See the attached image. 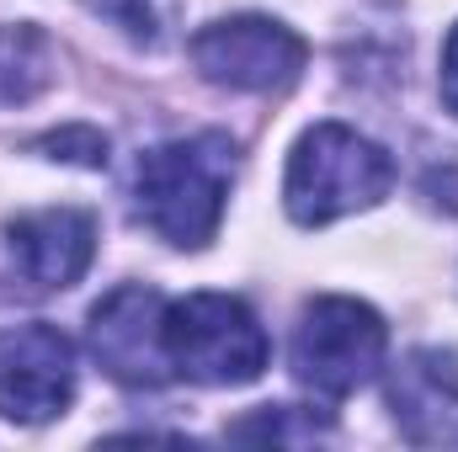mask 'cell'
Masks as SVG:
<instances>
[{"label": "cell", "instance_id": "cell-5", "mask_svg": "<svg viewBox=\"0 0 458 452\" xmlns=\"http://www.w3.org/2000/svg\"><path fill=\"white\" fill-rule=\"evenodd\" d=\"M192 64L208 86L277 96L304 75L310 48L293 27H283L272 16H225L192 38Z\"/></svg>", "mask_w": 458, "mask_h": 452}, {"label": "cell", "instance_id": "cell-3", "mask_svg": "<svg viewBox=\"0 0 458 452\" xmlns=\"http://www.w3.org/2000/svg\"><path fill=\"white\" fill-rule=\"evenodd\" d=\"M160 340H165L171 372L187 383H203V389L256 383L272 356V340L261 331V320L250 314V304H240L229 293H187V298L165 304Z\"/></svg>", "mask_w": 458, "mask_h": 452}, {"label": "cell", "instance_id": "cell-6", "mask_svg": "<svg viewBox=\"0 0 458 452\" xmlns=\"http://www.w3.org/2000/svg\"><path fill=\"white\" fill-rule=\"evenodd\" d=\"M75 399V346L54 325L0 331V421L43 426Z\"/></svg>", "mask_w": 458, "mask_h": 452}, {"label": "cell", "instance_id": "cell-8", "mask_svg": "<svg viewBox=\"0 0 458 452\" xmlns=\"http://www.w3.org/2000/svg\"><path fill=\"white\" fill-rule=\"evenodd\" d=\"M5 245L32 293H64L97 261V219L86 208H38L5 229Z\"/></svg>", "mask_w": 458, "mask_h": 452}, {"label": "cell", "instance_id": "cell-10", "mask_svg": "<svg viewBox=\"0 0 458 452\" xmlns=\"http://www.w3.org/2000/svg\"><path fill=\"white\" fill-rule=\"evenodd\" d=\"M54 70H59V59H54V43L43 27L0 21V113L43 96L54 86Z\"/></svg>", "mask_w": 458, "mask_h": 452}, {"label": "cell", "instance_id": "cell-11", "mask_svg": "<svg viewBox=\"0 0 458 452\" xmlns=\"http://www.w3.org/2000/svg\"><path fill=\"white\" fill-rule=\"evenodd\" d=\"M326 415H315V410H293V405H261L256 415H245V421H234L229 426V437L234 442H315V437H326Z\"/></svg>", "mask_w": 458, "mask_h": 452}, {"label": "cell", "instance_id": "cell-1", "mask_svg": "<svg viewBox=\"0 0 458 452\" xmlns=\"http://www.w3.org/2000/svg\"><path fill=\"white\" fill-rule=\"evenodd\" d=\"M240 149L229 133H192L155 144L133 171V213L155 239L176 250H203L225 224L229 181Z\"/></svg>", "mask_w": 458, "mask_h": 452}, {"label": "cell", "instance_id": "cell-2", "mask_svg": "<svg viewBox=\"0 0 458 452\" xmlns=\"http://www.w3.org/2000/svg\"><path fill=\"white\" fill-rule=\"evenodd\" d=\"M394 187V160L346 122H315L299 133L283 171V208L304 229L336 224L346 213L378 208Z\"/></svg>", "mask_w": 458, "mask_h": 452}, {"label": "cell", "instance_id": "cell-9", "mask_svg": "<svg viewBox=\"0 0 458 452\" xmlns=\"http://www.w3.org/2000/svg\"><path fill=\"white\" fill-rule=\"evenodd\" d=\"M389 410L405 442L448 448L458 442V351L416 346L389 367Z\"/></svg>", "mask_w": 458, "mask_h": 452}, {"label": "cell", "instance_id": "cell-13", "mask_svg": "<svg viewBox=\"0 0 458 452\" xmlns=\"http://www.w3.org/2000/svg\"><path fill=\"white\" fill-rule=\"evenodd\" d=\"M97 16H107L113 27H123L128 38H139V43H155V11H149V0H86Z\"/></svg>", "mask_w": 458, "mask_h": 452}, {"label": "cell", "instance_id": "cell-12", "mask_svg": "<svg viewBox=\"0 0 458 452\" xmlns=\"http://www.w3.org/2000/svg\"><path fill=\"white\" fill-rule=\"evenodd\" d=\"M32 149L48 155V160L86 165V171H102V165H107V133H97V128H86V122H70V128H59V133H43Z\"/></svg>", "mask_w": 458, "mask_h": 452}, {"label": "cell", "instance_id": "cell-4", "mask_svg": "<svg viewBox=\"0 0 458 452\" xmlns=\"http://www.w3.org/2000/svg\"><path fill=\"white\" fill-rule=\"evenodd\" d=\"M389 351V325L378 320L373 304L362 298H310L299 325H293V378L320 394V399H346L357 394Z\"/></svg>", "mask_w": 458, "mask_h": 452}, {"label": "cell", "instance_id": "cell-14", "mask_svg": "<svg viewBox=\"0 0 458 452\" xmlns=\"http://www.w3.org/2000/svg\"><path fill=\"white\" fill-rule=\"evenodd\" d=\"M437 91H443V107L458 117V21L448 32V43H443V80H437Z\"/></svg>", "mask_w": 458, "mask_h": 452}, {"label": "cell", "instance_id": "cell-7", "mask_svg": "<svg viewBox=\"0 0 458 452\" xmlns=\"http://www.w3.org/2000/svg\"><path fill=\"white\" fill-rule=\"evenodd\" d=\"M160 320H165V298L144 282H123L91 309L86 336H91V356L107 367V378H117L123 389H160L176 378L165 362Z\"/></svg>", "mask_w": 458, "mask_h": 452}]
</instances>
